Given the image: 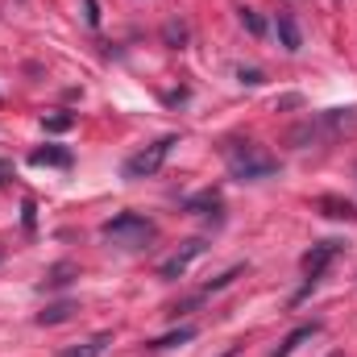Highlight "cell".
Segmentation results:
<instances>
[{"instance_id": "cell-1", "label": "cell", "mask_w": 357, "mask_h": 357, "mask_svg": "<svg viewBox=\"0 0 357 357\" xmlns=\"http://www.w3.org/2000/svg\"><path fill=\"white\" fill-rule=\"evenodd\" d=\"M225 162H229V175L241 178V183H262V178L278 175V158L270 154L266 146L241 142V137L225 142Z\"/></svg>"}, {"instance_id": "cell-2", "label": "cell", "mask_w": 357, "mask_h": 357, "mask_svg": "<svg viewBox=\"0 0 357 357\" xmlns=\"http://www.w3.org/2000/svg\"><path fill=\"white\" fill-rule=\"evenodd\" d=\"M100 233H104V241H112L121 250H146L154 241V225L146 216H137V212H121V216L104 220Z\"/></svg>"}, {"instance_id": "cell-3", "label": "cell", "mask_w": 357, "mask_h": 357, "mask_svg": "<svg viewBox=\"0 0 357 357\" xmlns=\"http://www.w3.org/2000/svg\"><path fill=\"white\" fill-rule=\"evenodd\" d=\"M341 254H345V241H337V237H328V241H316V245L303 254V274H307V282L295 291V299H291V303H303V299H307V295L320 287V278L328 274V266H333Z\"/></svg>"}, {"instance_id": "cell-4", "label": "cell", "mask_w": 357, "mask_h": 357, "mask_svg": "<svg viewBox=\"0 0 357 357\" xmlns=\"http://www.w3.org/2000/svg\"><path fill=\"white\" fill-rule=\"evenodd\" d=\"M178 146L175 133H167V137H158L154 146H146V150H137L133 158H125V178H150L162 171V162L171 158V150Z\"/></svg>"}, {"instance_id": "cell-5", "label": "cell", "mask_w": 357, "mask_h": 357, "mask_svg": "<svg viewBox=\"0 0 357 357\" xmlns=\"http://www.w3.org/2000/svg\"><path fill=\"white\" fill-rule=\"evenodd\" d=\"M204 250H208V241H204V237L187 241L183 250H175V254H171V258H167V262L158 266V278H178V274H187V266H191V262H195V258H199Z\"/></svg>"}, {"instance_id": "cell-6", "label": "cell", "mask_w": 357, "mask_h": 357, "mask_svg": "<svg viewBox=\"0 0 357 357\" xmlns=\"http://www.w3.org/2000/svg\"><path fill=\"white\" fill-rule=\"evenodd\" d=\"M274 29H278V42H282V50H287V54H299V50H303V33H299V21H295L291 13H278Z\"/></svg>"}, {"instance_id": "cell-7", "label": "cell", "mask_w": 357, "mask_h": 357, "mask_svg": "<svg viewBox=\"0 0 357 357\" xmlns=\"http://www.w3.org/2000/svg\"><path fill=\"white\" fill-rule=\"evenodd\" d=\"M316 208H320L328 220H349V225L357 220V208L345 199V195H320V199H316Z\"/></svg>"}, {"instance_id": "cell-8", "label": "cell", "mask_w": 357, "mask_h": 357, "mask_svg": "<svg viewBox=\"0 0 357 357\" xmlns=\"http://www.w3.org/2000/svg\"><path fill=\"white\" fill-rule=\"evenodd\" d=\"M316 333H320V320H312V324H299V328H291V333L282 337V345H278V349H274L270 357H291L295 349H299V345H303V341H312Z\"/></svg>"}, {"instance_id": "cell-9", "label": "cell", "mask_w": 357, "mask_h": 357, "mask_svg": "<svg viewBox=\"0 0 357 357\" xmlns=\"http://www.w3.org/2000/svg\"><path fill=\"white\" fill-rule=\"evenodd\" d=\"M71 150H63V146H42V150H33L29 154V167H63V171H71Z\"/></svg>"}, {"instance_id": "cell-10", "label": "cell", "mask_w": 357, "mask_h": 357, "mask_svg": "<svg viewBox=\"0 0 357 357\" xmlns=\"http://www.w3.org/2000/svg\"><path fill=\"white\" fill-rule=\"evenodd\" d=\"M108 345H112V333H96L91 341H84V345H71V349H63L59 357H100Z\"/></svg>"}, {"instance_id": "cell-11", "label": "cell", "mask_w": 357, "mask_h": 357, "mask_svg": "<svg viewBox=\"0 0 357 357\" xmlns=\"http://www.w3.org/2000/svg\"><path fill=\"white\" fill-rule=\"evenodd\" d=\"M195 337V324H183V328H171L167 337H154V341H146V349H175V345H183V341H191Z\"/></svg>"}, {"instance_id": "cell-12", "label": "cell", "mask_w": 357, "mask_h": 357, "mask_svg": "<svg viewBox=\"0 0 357 357\" xmlns=\"http://www.w3.org/2000/svg\"><path fill=\"white\" fill-rule=\"evenodd\" d=\"M187 212H199V216H212V220H220V195H212V191H204V195H191V199H187Z\"/></svg>"}, {"instance_id": "cell-13", "label": "cell", "mask_w": 357, "mask_h": 357, "mask_svg": "<svg viewBox=\"0 0 357 357\" xmlns=\"http://www.w3.org/2000/svg\"><path fill=\"white\" fill-rule=\"evenodd\" d=\"M79 307L71 303V299H59V303H50L46 312H38V324H63V320H71Z\"/></svg>"}, {"instance_id": "cell-14", "label": "cell", "mask_w": 357, "mask_h": 357, "mask_svg": "<svg viewBox=\"0 0 357 357\" xmlns=\"http://www.w3.org/2000/svg\"><path fill=\"white\" fill-rule=\"evenodd\" d=\"M71 274H75V266H71V262H59V266H54L50 274H46V282H42V291H54V287H67V282H71Z\"/></svg>"}, {"instance_id": "cell-15", "label": "cell", "mask_w": 357, "mask_h": 357, "mask_svg": "<svg viewBox=\"0 0 357 357\" xmlns=\"http://www.w3.org/2000/svg\"><path fill=\"white\" fill-rule=\"evenodd\" d=\"M42 125H46V133H67L75 125V116L71 112H54V116H42Z\"/></svg>"}, {"instance_id": "cell-16", "label": "cell", "mask_w": 357, "mask_h": 357, "mask_svg": "<svg viewBox=\"0 0 357 357\" xmlns=\"http://www.w3.org/2000/svg\"><path fill=\"white\" fill-rule=\"evenodd\" d=\"M241 274H245V266H233V270H225L220 278H212V282L204 287V295H212V291H225V287H229L233 278H241Z\"/></svg>"}, {"instance_id": "cell-17", "label": "cell", "mask_w": 357, "mask_h": 357, "mask_svg": "<svg viewBox=\"0 0 357 357\" xmlns=\"http://www.w3.org/2000/svg\"><path fill=\"white\" fill-rule=\"evenodd\" d=\"M241 25H245V29H250L254 38H262V33H266V21H262V17H258L254 8H241Z\"/></svg>"}, {"instance_id": "cell-18", "label": "cell", "mask_w": 357, "mask_h": 357, "mask_svg": "<svg viewBox=\"0 0 357 357\" xmlns=\"http://www.w3.org/2000/svg\"><path fill=\"white\" fill-rule=\"evenodd\" d=\"M237 79H241L245 88H258V84H266V75H262L258 67H237Z\"/></svg>"}, {"instance_id": "cell-19", "label": "cell", "mask_w": 357, "mask_h": 357, "mask_svg": "<svg viewBox=\"0 0 357 357\" xmlns=\"http://www.w3.org/2000/svg\"><path fill=\"white\" fill-rule=\"evenodd\" d=\"M162 33H167V42H171V46H183V42H187V25H183V21H167V29H162Z\"/></svg>"}, {"instance_id": "cell-20", "label": "cell", "mask_w": 357, "mask_h": 357, "mask_svg": "<svg viewBox=\"0 0 357 357\" xmlns=\"http://www.w3.org/2000/svg\"><path fill=\"white\" fill-rule=\"evenodd\" d=\"M21 220H25V229H33V199L21 204Z\"/></svg>"}, {"instance_id": "cell-21", "label": "cell", "mask_w": 357, "mask_h": 357, "mask_svg": "<svg viewBox=\"0 0 357 357\" xmlns=\"http://www.w3.org/2000/svg\"><path fill=\"white\" fill-rule=\"evenodd\" d=\"M84 8H88V25H100V4L96 0H84Z\"/></svg>"}, {"instance_id": "cell-22", "label": "cell", "mask_w": 357, "mask_h": 357, "mask_svg": "<svg viewBox=\"0 0 357 357\" xmlns=\"http://www.w3.org/2000/svg\"><path fill=\"white\" fill-rule=\"evenodd\" d=\"M299 104H303L299 96H282V100H278V108H299Z\"/></svg>"}, {"instance_id": "cell-23", "label": "cell", "mask_w": 357, "mask_h": 357, "mask_svg": "<svg viewBox=\"0 0 357 357\" xmlns=\"http://www.w3.org/2000/svg\"><path fill=\"white\" fill-rule=\"evenodd\" d=\"M8 178H13V162H4V158H0V183H8Z\"/></svg>"}, {"instance_id": "cell-24", "label": "cell", "mask_w": 357, "mask_h": 357, "mask_svg": "<svg viewBox=\"0 0 357 357\" xmlns=\"http://www.w3.org/2000/svg\"><path fill=\"white\" fill-rule=\"evenodd\" d=\"M0 258H4V254H0Z\"/></svg>"}]
</instances>
